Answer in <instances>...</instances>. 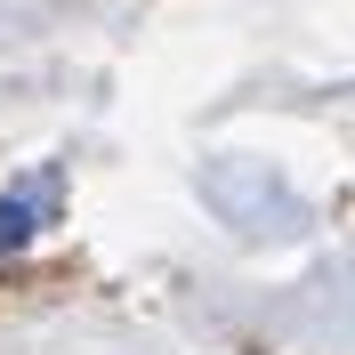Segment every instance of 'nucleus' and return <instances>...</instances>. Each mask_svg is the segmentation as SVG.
I'll list each match as a JSON object with an SVG mask.
<instances>
[{"instance_id":"f03ea898","label":"nucleus","mask_w":355,"mask_h":355,"mask_svg":"<svg viewBox=\"0 0 355 355\" xmlns=\"http://www.w3.org/2000/svg\"><path fill=\"white\" fill-rule=\"evenodd\" d=\"M33 234V202H0V250H17Z\"/></svg>"},{"instance_id":"f257e3e1","label":"nucleus","mask_w":355,"mask_h":355,"mask_svg":"<svg viewBox=\"0 0 355 355\" xmlns=\"http://www.w3.org/2000/svg\"><path fill=\"white\" fill-rule=\"evenodd\" d=\"M202 194L218 202V218H234V234H299V202H291V186L266 162H250V154H218L210 170H202Z\"/></svg>"}]
</instances>
